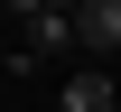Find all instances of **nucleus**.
Here are the masks:
<instances>
[{
    "label": "nucleus",
    "mask_w": 121,
    "mask_h": 112,
    "mask_svg": "<svg viewBox=\"0 0 121 112\" xmlns=\"http://www.w3.org/2000/svg\"><path fill=\"white\" fill-rule=\"evenodd\" d=\"M9 28H19V56L47 65L56 47H75V9H56V0H28V9H9Z\"/></svg>",
    "instance_id": "obj_1"
},
{
    "label": "nucleus",
    "mask_w": 121,
    "mask_h": 112,
    "mask_svg": "<svg viewBox=\"0 0 121 112\" xmlns=\"http://www.w3.org/2000/svg\"><path fill=\"white\" fill-rule=\"evenodd\" d=\"M75 47L103 65V56H121V0H84L75 9Z\"/></svg>",
    "instance_id": "obj_2"
},
{
    "label": "nucleus",
    "mask_w": 121,
    "mask_h": 112,
    "mask_svg": "<svg viewBox=\"0 0 121 112\" xmlns=\"http://www.w3.org/2000/svg\"><path fill=\"white\" fill-rule=\"evenodd\" d=\"M56 112H121V75H112V65H84V75H65Z\"/></svg>",
    "instance_id": "obj_3"
}]
</instances>
